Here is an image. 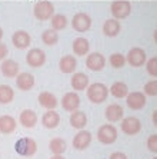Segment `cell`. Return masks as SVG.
Masks as SVG:
<instances>
[{
	"mask_svg": "<svg viewBox=\"0 0 157 159\" xmlns=\"http://www.w3.org/2000/svg\"><path fill=\"white\" fill-rule=\"evenodd\" d=\"M109 88H107L104 83H91L87 88V99L90 100L91 103L100 105L103 103L104 100L109 96Z\"/></svg>",
	"mask_w": 157,
	"mask_h": 159,
	"instance_id": "cell-1",
	"label": "cell"
},
{
	"mask_svg": "<svg viewBox=\"0 0 157 159\" xmlns=\"http://www.w3.org/2000/svg\"><path fill=\"white\" fill-rule=\"evenodd\" d=\"M15 149L22 156H33L37 151V143L32 138H22L16 142Z\"/></svg>",
	"mask_w": 157,
	"mask_h": 159,
	"instance_id": "cell-2",
	"label": "cell"
},
{
	"mask_svg": "<svg viewBox=\"0 0 157 159\" xmlns=\"http://www.w3.org/2000/svg\"><path fill=\"white\" fill-rule=\"evenodd\" d=\"M34 16H36L39 20H49V19L53 17V13H55V6L53 3L47 2V0H41V2H37L34 4Z\"/></svg>",
	"mask_w": 157,
	"mask_h": 159,
	"instance_id": "cell-3",
	"label": "cell"
},
{
	"mask_svg": "<svg viewBox=\"0 0 157 159\" xmlns=\"http://www.w3.org/2000/svg\"><path fill=\"white\" fill-rule=\"evenodd\" d=\"M110 10H111V15L114 16V19H124L132 11V3L127 0H116L111 3Z\"/></svg>",
	"mask_w": 157,
	"mask_h": 159,
	"instance_id": "cell-4",
	"label": "cell"
},
{
	"mask_svg": "<svg viewBox=\"0 0 157 159\" xmlns=\"http://www.w3.org/2000/svg\"><path fill=\"white\" fill-rule=\"evenodd\" d=\"M97 139L104 145H111L117 139V129L113 125H103L97 130Z\"/></svg>",
	"mask_w": 157,
	"mask_h": 159,
	"instance_id": "cell-5",
	"label": "cell"
},
{
	"mask_svg": "<svg viewBox=\"0 0 157 159\" xmlns=\"http://www.w3.org/2000/svg\"><path fill=\"white\" fill-rule=\"evenodd\" d=\"M72 26L76 32H87L89 29L91 27V17L87 15V13H84V11H79L76 15L73 16V20H72Z\"/></svg>",
	"mask_w": 157,
	"mask_h": 159,
	"instance_id": "cell-6",
	"label": "cell"
},
{
	"mask_svg": "<svg viewBox=\"0 0 157 159\" xmlns=\"http://www.w3.org/2000/svg\"><path fill=\"white\" fill-rule=\"evenodd\" d=\"M126 60H127V63L130 65V66L140 67L147 62L146 52H144L142 48H133V49L129 50L127 56H126Z\"/></svg>",
	"mask_w": 157,
	"mask_h": 159,
	"instance_id": "cell-7",
	"label": "cell"
},
{
	"mask_svg": "<svg viewBox=\"0 0 157 159\" xmlns=\"http://www.w3.org/2000/svg\"><path fill=\"white\" fill-rule=\"evenodd\" d=\"M26 62L30 67H40L46 62V53L41 49H30L27 55H26Z\"/></svg>",
	"mask_w": 157,
	"mask_h": 159,
	"instance_id": "cell-8",
	"label": "cell"
},
{
	"mask_svg": "<svg viewBox=\"0 0 157 159\" xmlns=\"http://www.w3.org/2000/svg\"><path fill=\"white\" fill-rule=\"evenodd\" d=\"M121 130L126 135H130V136L137 135L142 130V122L134 116H127L121 120Z\"/></svg>",
	"mask_w": 157,
	"mask_h": 159,
	"instance_id": "cell-9",
	"label": "cell"
},
{
	"mask_svg": "<svg viewBox=\"0 0 157 159\" xmlns=\"http://www.w3.org/2000/svg\"><path fill=\"white\" fill-rule=\"evenodd\" d=\"M86 66H87V69H90V70H93V72H100L106 66V59H104V56H103L102 53L93 52L87 56Z\"/></svg>",
	"mask_w": 157,
	"mask_h": 159,
	"instance_id": "cell-10",
	"label": "cell"
},
{
	"mask_svg": "<svg viewBox=\"0 0 157 159\" xmlns=\"http://www.w3.org/2000/svg\"><path fill=\"white\" fill-rule=\"evenodd\" d=\"M126 103L133 111H140L146 105V95L143 92H130L126 96Z\"/></svg>",
	"mask_w": 157,
	"mask_h": 159,
	"instance_id": "cell-11",
	"label": "cell"
},
{
	"mask_svg": "<svg viewBox=\"0 0 157 159\" xmlns=\"http://www.w3.org/2000/svg\"><path fill=\"white\" fill-rule=\"evenodd\" d=\"M62 106L67 112H74L80 106V96L76 92H67L62 98Z\"/></svg>",
	"mask_w": 157,
	"mask_h": 159,
	"instance_id": "cell-12",
	"label": "cell"
},
{
	"mask_svg": "<svg viewBox=\"0 0 157 159\" xmlns=\"http://www.w3.org/2000/svg\"><path fill=\"white\" fill-rule=\"evenodd\" d=\"M91 142V133L89 130L80 129V132L76 133V136L73 138V148L77 151H84Z\"/></svg>",
	"mask_w": 157,
	"mask_h": 159,
	"instance_id": "cell-13",
	"label": "cell"
},
{
	"mask_svg": "<svg viewBox=\"0 0 157 159\" xmlns=\"http://www.w3.org/2000/svg\"><path fill=\"white\" fill-rule=\"evenodd\" d=\"M70 85L76 92H81L89 88V78L83 72H76L70 79Z\"/></svg>",
	"mask_w": 157,
	"mask_h": 159,
	"instance_id": "cell-14",
	"label": "cell"
},
{
	"mask_svg": "<svg viewBox=\"0 0 157 159\" xmlns=\"http://www.w3.org/2000/svg\"><path fill=\"white\" fill-rule=\"evenodd\" d=\"M16 85L20 90L27 92L34 86V76L32 73H27V72H22L16 76Z\"/></svg>",
	"mask_w": 157,
	"mask_h": 159,
	"instance_id": "cell-15",
	"label": "cell"
},
{
	"mask_svg": "<svg viewBox=\"0 0 157 159\" xmlns=\"http://www.w3.org/2000/svg\"><path fill=\"white\" fill-rule=\"evenodd\" d=\"M11 42L17 49H26L30 46V42H32V37L30 34L26 32V30H17L15 32V34L11 36Z\"/></svg>",
	"mask_w": 157,
	"mask_h": 159,
	"instance_id": "cell-16",
	"label": "cell"
},
{
	"mask_svg": "<svg viewBox=\"0 0 157 159\" xmlns=\"http://www.w3.org/2000/svg\"><path fill=\"white\" fill-rule=\"evenodd\" d=\"M104 116L109 122H119L123 118V107L119 103H111L106 107L104 111Z\"/></svg>",
	"mask_w": 157,
	"mask_h": 159,
	"instance_id": "cell-17",
	"label": "cell"
},
{
	"mask_svg": "<svg viewBox=\"0 0 157 159\" xmlns=\"http://www.w3.org/2000/svg\"><path fill=\"white\" fill-rule=\"evenodd\" d=\"M0 69H2L3 76H6V78H16L19 75V69H20V67H19V63L16 62V60L7 59V60H3Z\"/></svg>",
	"mask_w": 157,
	"mask_h": 159,
	"instance_id": "cell-18",
	"label": "cell"
},
{
	"mask_svg": "<svg viewBox=\"0 0 157 159\" xmlns=\"http://www.w3.org/2000/svg\"><path fill=\"white\" fill-rule=\"evenodd\" d=\"M19 122L20 125L24 126V128H34L37 123V115L34 111H30V109H24V111L20 113L19 116Z\"/></svg>",
	"mask_w": 157,
	"mask_h": 159,
	"instance_id": "cell-19",
	"label": "cell"
},
{
	"mask_svg": "<svg viewBox=\"0 0 157 159\" xmlns=\"http://www.w3.org/2000/svg\"><path fill=\"white\" fill-rule=\"evenodd\" d=\"M41 123H43V126L47 128V129H55V128L59 126V123H60V116H59V113L55 109H50V111H47L43 115Z\"/></svg>",
	"mask_w": 157,
	"mask_h": 159,
	"instance_id": "cell-20",
	"label": "cell"
},
{
	"mask_svg": "<svg viewBox=\"0 0 157 159\" xmlns=\"http://www.w3.org/2000/svg\"><path fill=\"white\" fill-rule=\"evenodd\" d=\"M59 67L63 73H73L77 67V59L72 55L63 56L60 62H59Z\"/></svg>",
	"mask_w": 157,
	"mask_h": 159,
	"instance_id": "cell-21",
	"label": "cell"
},
{
	"mask_svg": "<svg viewBox=\"0 0 157 159\" xmlns=\"http://www.w3.org/2000/svg\"><path fill=\"white\" fill-rule=\"evenodd\" d=\"M16 119L10 115H3L0 116V132L4 133V135H9V133L15 132L16 129Z\"/></svg>",
	"mask_w": 157,
	"mask_h": 159,
	"instance_id": "cell-22",
	"label": "cell"
},
{
	"mask_svg": "<svg viewBox=\"0 0 157 159\" xmlns=\"http://www.w3.org/2000/svg\"><path fill=\"white\" fill-rule=\"evenodd\" d=\"M70 125L73 126L74 129H83L84 126L87 125V116L81 111H74L70 115Z\"/></svg>",
	"mask_w": 157,
	"mask_h": 159,
	"instance_id": "cell-23",
	"label": "cell"
},
{
	"mask_svg": "<svg viewBox=\"0 0 157 159\" xmlns=\"http://www.w3.org/2000/svg\"><path fill=\"white\" fill-rule=\"evenodd\" d=\"M37 99H39V103H40L43 107H46L47 111L55 109V107L57 106V98L50 92H41Z\"/></svg>",
	"mask_w": 157,
	"mask_h": 159,
	"instance_id": "cell-24",
	"label": "cell"
},
{
	"mask_svg": "<svg viewBox=\"0 0 157 159\" xmlns=\"http://www.w3.org/2000/svg\"><path fill=\"white\" fill-rule=\"evenodd\" d=\"M120 32V23L117 19H109L103 25V33L109 37H114Z\"/></svg>",
	"mask_w": 157,
	"mask_h": 159,
	"instance_id": "cell-25",
	"label": "cell"
},
{
	"mask_svg": "<svg viewBox=\"0 0 157 159\" xmlns=\"http://www.w3.org/2000/svg\"><path fill=\"white\" fill-rule=\"evenodd\" d=\"M89 50H90V43H89L87 39L84 37H77L73 42V52L77 56H84L87 55Z\"/></svg>",
	"mask_w": 157,
	"mask_h": 159,
	"instance_id": "cell-26",
	"label": "cell"
},
{
	"mask_svg": "<svg viewBox=\"0 0 157 159\" xmlns=\"http://www.w3.org/2000/svg\"><path fill=\"white\" fill-rule=\"evenodd\" d=\"M110 93H111V96L117 98V99H121V98H126L129 95V88L126 83L123 82H114L113 85L110 86Z\"/></svg>",
	"mask_w": 157,
	"mask_h": 159,
	"instance_id": "cell-27",
	"label": "cell"
},
{
	"mask_svg": "<svg viewBox=\"0 0 157 159\" xmlns=\"http://www.w3.org/2000/svg\"><path fill=\"white\" fill-rule=\"evenodd\" d=\"M66 142H64V139H62V138H53L50 141V143H49V149H50L55 155H62V153H64L66 152Z\"/></svg>",
	"mask_w": 157,
	"mask_h": 159,
	"instance_id": "cell-28",
	"label": "cell"
},
{
	"mask_svg": "<svg viewBox=\"0 0 157 159\" xmlns=\"http://www.w3.org/2000/svg\"><path fill=\"white\" fill-rule=\"evenodd\" d=\"M41 42H43L46 46H55V44L59 42L57 30H55V29L44 30L43 34H41Z\"/></svg>",
	"mask_w": 157,
	"mask_h": 159,
	"instance_id": "cell-29",
	"label": "cell"
},
{
	"mask_svg": "<svg viewBox=\"0 0 157 159\" xmlns=\"http://www.w3.org/2000/svg\"><path fill=\"white\" fill-rule=\"evenodd\" d=\"M15 98V92L9 85H0V103L7 105Z\"/></svg>",
	"mask_w": 157,
	"mask_h": 159,
	"instance_id": "cell-30",
	"label": "cell"
},
{
	"mask_svg": "<svg viewBox=\"0 0 157 159\" xmlns=\"http://www.w3.org/2000/svg\"><path fill=\"white\" fill-rule=\"evenodd\" d=\"M67 26V17L64 15H55L51 17V29L55 30H63Z\"/></svg>",
	"mask_w": 157,
	"mask_h": 159,
	"instance_id": "cell-31",
	"label": "cell"
},
{
	"mask_svg": "<svg viewBox=\"0 0 157 159\" xmlns=\"http://www.w3.org/2000/svg\"><path fill=\"white\" fill-rule=\"evenodd\" d=\"M126 62H127L126 56H123L121 53H113L110 56V66L114 67V69H121Z\"/></svg>",
	"mask_w": 157,
	"mask_h": 159,
	"instance_id": "cell-32",
	"label": "cell"
},
{
	"mask_svg": "<svg viewBox=\"0 0 157 159\" xmlns=\"http://www.w3.org/2000/svg\"><path fill=\"white\" fill-rule=\"evenodd\" d=\"M146 69H147V73L153 78H157V56L151 57L146 62Z\"/></svg>",
	"mask_w": 157,
	"mask_h": 159,
	"instance_id": "cell-33",
	"label": "cell"
},
{
	"mask_svg": "<svg viewBox=\"0 0 157 159\" xmlns=\"http://www.w3.org/2000/svg\"><path fill=\"white\" fill-rule=\"evenodd\" d=\"M144 95L157 96V80H150L144 85Z\"/></svg>",
	"mask_w": 157,
	"mask_h": 159,
	"instance_id": "cell-34",
	"label": "cell"
},
{
	"mask_svg": "<svg viewBox=\"0 0 157 159\" xmlns=\"http://www.w3.org/2000/svg\"><path fill=\"white\" fill-rule=\"evenodd\" d=\"M147 149L153 153H157V135H151L147 139Z\"/></svg>",
	"mask_w": 157,
	"mask_h": 159,
	"instance_id": "cell-35",
	"label": "cell"
},
{
	"mask_svg": "<svg viewBox=\"0 0 157 159\" xmlns=\"http://www.w3.org/2000/svg\"><path fill=\"white\" fill-rule=\"evenodd\" d=\"M7 53H9V52H7V46L0 42V60H3L4 57L7 56Z\"/></svg>",
	"mask_w": 157,
	"mask_h": 159,
	"instance_id": "cell-36",
	"label": "cell"
},
{
	"mask_svg": "<svg viewBox=\"0 0 157 159\" xmlns=\"http://www.w3.org/2000/svg\"><path fill=\"white\" fill-rule=\"evenodd\" d=\"M109 159H127V156H126V153H123V152H113Z\"/></svg>",
	"mask_w": 157,
	"mask_h": 159,
	"instance_id": "cell-37",
	"label": "cell"
},
{
	"mask_svg": "<svg viewBox=\"0 0 157 159\" xmlns=\"http://www.w3.org/2000/svg\"><path fill=\"white\" fill-rule=\"evenodd\" d=\"M151 120H153V125L157 128V109L153 112V116H151Z\"/></svg>",
	"mask_w": 157,
	"mask_h": 159,
	"instance_id": "cell-38",
	"label": "cell"
},
{
	"mask_svg": "<svg viewBox=\"0 0 157 159\" xmlns=\"http://www.w3.org/2000/svg\"><path fill=\"white\" fill-rule=\"evenodd\" d=\"M50 159H64V158H63L62 155H55V156H51Z\"/></svg>",
	"mask_w": 157,
	"mask_h": 159,
	"instance_id": "cell-39",
	"label": "cell"
},
{
	"mask_svg": "<svg viewBox=\"0 0 157 159\" xmlns=\"http://www.w3.org/2000/svg\"><path fill=\"white\" fill-rule=\"evenodd\" d=\"M2 37H3V29L0 27V40H2Z\"/></svg>",
	"mask_w": 157,
	"mask_h": 159,
	"instance_id": "cell-40",
	"label": "cell"
},
{
	"mask_svg": "<svg viewBox=\"0 0 157 159\" xmlns=\"http://www.w3.org/2000/svg\"><path fill=\"white\" fill-rule=\"evenodd\" d=\"M154 40H156V43H157V30L154 32Z\"/></svg>",
	"mask_w": 157,
	"mask_h": 159,
	"instance_id": "cell-41",
	"label": "cell"
},
{
	"mask_svg": "<svg viewBox=\"0 0 157 159\" xmlns=\"http://www.w3.org/2000/svg\"><path fill=\"white\" fill-rule=\"evenodd\" d=\"M153 159H157V156H156V158H153Z\"/></svg>",
	"mask_w": 157,
	"mask_h": 159,
	"instance_id": "cell-42",
	"label": "cell"
}]
</instances>
